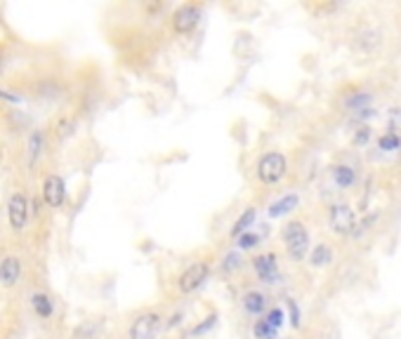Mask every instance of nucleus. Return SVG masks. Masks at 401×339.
Listing matches in <instances>:
<instances>
[{"mask_svg": "<svg viewBox=\"0 0 401 339\" xmlns=\"http://www.w3.org/2000/svg\"><path fill=\"white\" fill-rule=\"evenodd\" d=\"M281 238H284V245H286V252L293 262H302L310 252V231L302 222H288L281 231Z\"/></svg>", "mask_w": 401, "mask_h": 339, "instance_id": "nucleus-1", "label": "nucleus"}, {"mask_svg": "<svg viewBox=\"0 0 401 339\" xmlns=\"http://www.w3.org/2000/svg\"><path fill=\"white\" fill-rule=\"evenodd\" d=\"M255 172H258V179L265 186H274L286 177L288 158L281 154V151H267V154L258 161V170Z\"/></svg>", "mask_w": 401, "mask_h": 339, "instance_id": "nucleus-2", "label": "nucleus"}, {"mask_svg": "<svg viewBox=\"0 0 401 339\" xmlns=\"http://www.w3.org/2000/svg\"><path fill=\"white\" fill-rule=\"evenodd\" d=\"M208 276H210V262H206V259L192 262L177 276V290H180L182 295H192V292H196L208 281Z\"/></svg>", "mask_w": 401, "mask_h": 339, "instance_id": "nucleus-3", "label": "nucleus"}, {"mask_svg": "<svg viewBox=\"0 0 401 339\" xmlns=\"http://www.w3.org/2000/svg\"><path fill=\"white\" fill-rule=\"evenodd\" d=\"M328 226L338 236H352L354 229H357V215H354L352 205L347 203L331 205V210H328Z\"/></svg>", "mask_w": 401, "mask_h": 339, "instance_id": "nucleus-4", "label": "nucleus"}, {"mask_svg": "<svg viewBox=\"0 0 401 339\" xmlns=\"http://www.w3.org/2000/svg\"><path fill=\"white\" fill-rule=\"evenodd\" d=\"M203 19V8L196 3H184L173 12V31L180 33V36H189V33L196 31V26L201 24Z\"/></svg>", "mask_w": 401, "mask_h": 339, "instance_id": "nucleus-5", "label": "nucleus"}, {"mask_svg": "<svg viewBox=\"0 0 401 339\" xmlns=\"http://www.w3.org/2000/svg\"><path fill=\"white\" fill-rule=\"evenodd\" d=\"M161 314L159 311H144L130 323L128 330V339H156L161 330Z\"/></svg>", "mask_w": 401, "mask_h": 339, "instance_id": "nucleus-6", "label": "nucleus"}, {"mask_svg": "<svg viewBox=\"0 0 401 339\" xmlns=\"http://www.w3.org/2000/svg\"><path fill=\"white\" fill-rule=\"evenodd\" d=\"M29 198H26L22 191L10 196L8 201V219H10V229L12 231H22L26 222H29Z\"/></svg>", "mask_w": 401, "mask_h": 339, "instance_id": "nucleus-7", "label": "nucleus"}, {"mask_svg": "<svg viewBox=\"0 0 401 339\" xmlns=\"http://www.w3.org/2000/svg\"><path fill=\"white\" fill-rule=\"evenodd\" d=\"M43 201L48 208H62L67 201V184L59 175H48L43 179Z\"/></svg>", "mask_w": 401, "mask_h": 339, "instance_id": "nucleus-8", "label": "nucleus"}, {"mask_svg": "<svg viewBox=\"0 0 401 339\" xmlns=\"http://www.w3.org/2000/svg\"><path fill=\"white\" fill-rule=\"evenodd\" d=\"M253 271L258 274L262 283L274 285L279 281V259H276L274 252H265V255H258L253 259Z\"/></svg>", "mask_w": 401, "mask_h": 339, "instance_id": "nucleus-9", "label": "nucleus"}, {"mask_svg": "<svg viewBox=\"0 0 401 339\" xmlns=\"http://www.w3.org/2000/svg\"><path fill=\"white\" fill-rule=\"evenodd\" d=\"M19 278H22V262L17 257L0 259V285L3 288H15Z\"/></svg>", "mask_w": 401, "mask_h": 339, "instance_id": "nucleus-10", "label": "nucleus"}, {"mask_svg": "<svg viewBox=\"0 0 401 339\" xmlns=\"http://www.w3.org/2000/svg\"><path fill=\"white\" fill-rule=\"evenodd\" d=\"M380 41H383V36H380L378 29H373V26H364L357 38H354V48H357L361 55H371V52H376L380 48Z\"/></svg>", "mask_w": 401, "mask_h": 339, "instance_id": "nucleus-11", "label": "nucleus"}, {"mask_svg": "<svg viewBox=\"0 0 401 339\" xmlns=\"http://www.w3.org/2000/svg\"><path fill=\"white\" fill-rule=\"evenodd\" d=\"M71 339H107V328L102 321H85L76 325L71 332Z\"/></svg>", "mask_w": 401, "mask_h": 339, "instance_id": "nucleus-12", "label": "nucleus"}, {"mask_svg": "<svg viewBox=\"0 0 401 339\" xmlns=\"http://www.w3.org/2000/svg\"><path fill=\"white\" fill-rule=\"evenodd\" d=\"M43 151H45V132L34 130L29 137V144H26V161H29V168H36L38 161L43 158Z\"/></svg>", "mask_w": 401, "mask_h": 339, "instance_id": "nucleus-13", "label": "nucleus"}, {"mask_svg": "<svg viewBox=\"0 0 401 339\" xmlns=\"http://www.w3.org/2000/svg\"><path fill=\"white\" fill-rule=\"evenodd\" d=\"M241 302H243V311H246L248 316H262L267 311V297L258 290L246 292Z\"/></svg>", "mask_w": 401, "mask_h": 339, "instance_id": "nucleus-14", "label": "nucleus"}, {"mask_svg": "<svg viewBox=\"0 0 401 339\" xmlns=\"http://www.w3.org/2000/svg\"><path fill=\"white\" fill-rule=\"evenodd\" d=\"M298 205H300V196L298 194H286V196H281L279 201H274L272 205H269V217L279 219L284 215H291Z\"/></svg>", "mask_w": 401, "mask_h": 339, "instance_id": "nucleus-15", "label": "nucleus"}, {"mask_svg": "<svg viewBox=\"0 0 401 339\" xmlns=\"http://www.w3.org/2000/svg\"><path fill=\"white\" fill-rule=\"evenodd\" d=\"M310 264L314 269H326L333 264V248L328 243L314 245V250L310 252Z\"/></svg>", "mask_w": 401, "mask_h": 339, "instance_id": "nucleus-16", "label": "nucleus"}, {"mask_svg": "<svg viewBox=\"0 0 401 339\" xmlns=\"http://www.w3.org/2000/svg\"><path fill=\"white\" fill-rule=\"evenodd\" d=\"M331 175H333V182L340 186V189H350L357 182V172L350 165H333L331 168Z\"/></svg>", "mask_w": 401, "mask_h": 339, "instance_id": "nucleus-17", "label": "nucleus"}, {"mask_svg": "<svg viewBox=\"0 0 401 339\" xmlns=\"http://www.w3.org/2000/svg\"><path fill=\"white\" fill-rule=\"evenodd\" d=\"M31 307H34L38 318H52V314H55V302H52L50 295H45V292H36V295L31 297Z\"/></svg>", "mask_w": 401, "mask_h": 339, "instance_id": "nucleus-18", "label": "nucleus"}, {"mask_svg": "<svg viewBox=\"0 0 401 339\" xmlns=\"http://www.w3.org/2000/svg\"><path fill=\"white\" fill-rule=\"evenodd\" d=\"M255 215H258V210L255 208H248L241 212V217L234 222V229H232V238H239L241 234H246V231H251V226L255 222Z\"/></svg>", "mask_w": 401, "mask_h": 339, "instance_id": "nucleus-19", "label": "nucleus"}, {"mask_svg": "<svg viewBox=\"0 0 401 339\" xmlns=\"http://www.w3.org/2000/svg\"><path fill=\"white\" fill-rule=\"evenodd\" d=\"M74 132H76V121H74V118L64 116V118H59V121L55 123V137L57 139H69Z\"/></svg>", "mask_w": 401, "mask_h": 339, "instance_id": "nucleus-20", "label": "nucleus"}, {"mask_svg": "<svg viewBox=\"0 0 401 339\" xmlns=\"http://www.w3.org/2000/svg\"><path fill=\"white\" fill-rule=\"evenodd\" d=\"M253 335H255V339H276L279 330H274L272 325H267L265 318H260V321H255V325H253Z\"/></svg>", "mask_w": 401, "mask_h": 339, "instance_id": "nucleus-21", "label": "nucleus"}, {"mask_svg": "<svg viewBox=\"0 0 401 339\" xmlns=\"http://www.w3.org/2000/svg\"><path fill=\"white\" fill-rule=\"evenodd\" d=\"M378 146H380V151H397L401 146V137L397 132H385V135L378 139Z\"/></svg>", "mask_w": 401, "mask_h": 339, "instance_id": "nucleus-22", "label": "nucleus"}, {"mask_svg": "<svg viewBox=\"0 0 401 339\" xmlns=\"http://www.w3.org/2000/svg\"><path fill=\"white\" fill-rule=\"evenodd\" d=\"M241 267H243V259L239 252H229V255L222 259V271H225V274H236Z\"/></svg>", "mask_w": 401, "mask_h": 339, "instance_id": "nucleus-23", "label": "nucleus"}, {"mask_svg": "<svg viewBox=\"0 0 401 339\" xmlns=\"http://www.w3.org/2000/svg\"><path fill=\"white\" fill-rule=\"evenodd\" d=\"M236 243H239L241 250H253L255 245H260V236L253 234V231H246V234H241L236 238Z\"/></svg>", "mask_w": 401, "mask_h": 339, "instance_id": "nucleus-24", "label": "nucleus"}, {"mask_svg": "<svg viewBox=\"0 0 401 339\" xmlns=\"http://www.w3.org/2000/svg\"><path fill=\"white\" fill-rule=\"evenodd\" d=\"M265 321H267V325H272L274 330H279L281 325H284V321H286L284 309H269L267 316H265Z\"/></svg>", "mask_w": 401, "mask_h": 339, "instance_id": "nucleus-25", "label": "nucleus"}, {"mask_svg": "<svg viewBox=\"0 0 401 339\" xmlns=\"http://www.w3.org/2000/svg\"><path fill=\"white\" fill-rule=\"evenodd\" d=\"M215 321H218V314H210L208 318H203V323L201 325H196V328L189 332V335H194V337H201V335H206L208 330H213V325Z\"/></svg>", "mask_w": 401, "mask_h": 339, "instance_id": "nucleus-26", "label": "nucleus"}, {"mask_svg": "<svg viewBox=\"0 0 401 339\" xmlns=\"http://www.w3.org/2000/svg\"><path fill=\"white\" fill-rule=\"evenodd\" d=\"M286 309H288V318H291L293 328H300V309L295 304V299H286Z\"/></svg>", "mask_w": 401, "mask_h": 339, "instance_id": "nucleus-27", "label": "nucleus"}, {"mask_svg": "<svg viewBox=\"0 0 401 339\" xmlns=\"http://www.w3.org/2000/svg\"><path fill=\"white\" fill-rule=\"evenodd\" d=\"M373 99V95H368V92H361V95H357V97H350L347 99V109H361V106L364 104H368Z\"/></svg>", "mask_w": 401, "mask_h": 339, "instance_id": "nucleus-28", "label": "nucleus"}, {"mask_svg": "<svg viewBox=\"0 0 401 339\" xmlns=\"http://www.w3.org/2000/svg\"><path fill=\"white\" fill-rule=\"evenodd\" d=\"M368 139H371V130L364 128V130H359V135H357V137H354V142H357V144H366Z\"/></svg>", "mask_w": 401, "mask_h": 339, "instance_id": "nucleus-29", "label": "nucleus"}, {"mask_svg": "<svg viewBox=\"0 0 401 339\" xmlns=\"http://www.w3.org/2000/svg\"><path fill=\"white\" fill-rule=\"evenodd\" d=\"M0 99H8V102H15V104L19 102V97H12L10 92H3V90H0Z\"/></svg>", "mask_w": 401, "mask_h": 339, "instance_id": "nucleus-30", "label": "nucleus"}, {"mask_svg": "<svg viewBox=\"0 0 401 339\" xmlns=\"http://www.w3.org/2000/svg\"><path fill=\"white\" fill-rule=\"evenodd\" d=\"M0 66H3V55H0Z\"/></svg>", "mask_w": 401, "mask_h": 339, "instance_id": "nucleus-31", "label": "nucleus"}]
</instances>
